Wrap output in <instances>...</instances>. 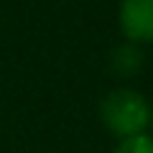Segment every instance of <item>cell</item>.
Returning a JSON list of instances; mask_svg holds the SVG:
<instances>
[{
  "instance_id": "cell-1",
  "label": "cell",
  "mask_w": 153,
  "mask_h": 153,
  "mask_svg": "<svg viewBox=\"0 0 153 153\" xmlns=\"http://www.w3.org/2000/svg\"><path fill=\"white\" fill-rule=\"evenodd\" d=\"M100 117L120 140L143 135L151 123V105L135 89H112L100 102Z\"/></svg>"
},
{
  "instance_id": "cell-2",
  "label": "cell",
  "mask_w": 153,
  "mask_h": 153,
  "mask_svg": "<svg viewBox=\"0 0 153 153\" xmlns=\"http://www.w3.org/2000/svg\"><path fill=\"white\" fill-rule=\"evenodd\" d=\"M120 31L130 44H153V0H123Z\"/></svg>"
},
{
  "instance_id": "cell-3",
  "label": "cell",
  "mask_w": 153,
  "mask_h": 153,
  "mask_svg": "<svg viewBox=\"0 0 153 153\" xmlns=\"http://www.w3.org/2000/svg\"><path fill=\"white\" fill-rule=\"evenodd\" d=\"M140 64H143V51L138 49L135 44L117 46V49L112 51V56H110V69H112V74H117V76L138 74Z\"/></svg>"
},
{
  "instance_id": "cell-4",
  "label": "cell",
  "mask_w": 153,
  "mask_h": 153,
  "mask_svg": "<svg viewBox=\"0 0 153 153\" xmlns=\"http://www.w3.org/2000/svg\"><path fill=\"white\" fill-rule=\"evenodd\" d=\"M112 153H153V138L148 135H135V138H125L115 146Z\"/></svg>"
},
{
  "instance_id": "cell-5",
  "label": "cell",
  "mask_w": 153,
  "mask_h": 153,
  "mask_svg": "<svg viewBox=\"0 0 153 153\" xmlns=\"http://www.w3.org/2000/svg\"><path fill=\"white\" fill-rule=\"evenodd\" d=\"M151 125H153V110H151Z\"/></svg>"
}]
</instances>
